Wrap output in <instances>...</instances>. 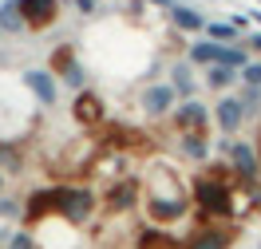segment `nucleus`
I'll list each match as a JSON object with an SVG mask.
<instances>
[{
	"label": "nucleus",
	"mask_w": 261,
	"mask_h": 249,
	"mask_svg": "<svg viewBox=\"0 0 261 249\" xmlns=\"http://www.w3.org/2000/svg\"><path fill=\"white\" fill-rule=\"evenodd\" d=\"M233 190L238 186H229L226 178H218V174H198L194 182H190V198H194V214L202 226H210L218 217H233L238 214V206H233Z\"/></svg>",
	"instance_id": "nucleus-1"
},
{
	"label": "nucleus",
	"mask_w": 261,
	"mask_h": 249,
	"mask_svg": "<svg viewBox=\"0 0 261 249\" xmlns=\"http://www.w3.org/2000/svg\"><path fill=\"white\" fill-rule=\"evenodd\" d=\"M99 194L91 186H56V217H64L67 226H87L99 214Z\"/></svg>",
	"instance_id": "nucleus-2"
},
{
	"label": "nucleus",
	"mask_w": 261,
	"mask_h": 249,
	"mask_svg": "<svg viewBox=\"0 0 261 249\" xmlns=\"http://www.w3.org/2000/svg\"><path fill=\"white\" fill-rule=\"evenodd\" d=\"M190 64H202V67H233V71H242L245 64H249V51L238 48V44H214V40H198V44H190Z\"/></svg>",
	"instance_id": "nucleus-3"
},
{
	"label": "nucleus",
	"mask_w": 261,
	"mask_h": 249,
	"mask_svg": "<svg viewBox=\"0 0 261 249\" xmlns=\"http://www.w3.org/2000/svg\"><path fill=\"white\" fill-rule=\"evenodd\" d=\"M229 170H233V178L245 186V190H253L261 186V154L253 143H233L229 147Z\"/></svg>",
	"instance_id": "nucleus-4"
},
{
	"label": "nucleus",
	"mask_w": 261,
	"mask_h": 249,
	"mask_svg": "<svg viewBox=\"0 0 261 249\" xmlns=\"http://www.w3.org/2000/svg\"><path fill=\"white\" fill-rule=\"evenodd\" d=\"M48 217H56V186H36L32 194L24 198V230H40Z\"/></svg>",
	"instance_id": "nucleus-5"
},
{
	"label": "nucleus",
	"mask_w": 261,
	"mask_h": 249,
	"mask_svg": "<svg viewBox=\"0 0 261 249\" xmlns=\"http://www.w3.org/2000/svg\"><path fill=\"white\" fill-rule=\"evenodd\" d=\"M51 75H56V79L60 83H67V87H75V91H87V75H83V67L75 64V51L67 48H56L51 51V67H48Z\"/></svg>",
	"instance_id": "nucleus-6"
},
{
	"label": "nucleus",
	"mask_w": 261,
	"mask_h": 249,
	"mask_svg": "<svg viewBox=\"0 0 261 249\" xmlns=\"http://www.w3.org/2000/svg\"><path fill=\"white\" fill-rule=\"evenodd\" d=\"M139 198H143V186H139V178H119V182L107 186V198H103V206H107V214H123V210H135V206H139Z\"/></svg>",
	"instance_id": "nucleus-7"
},
{
	"label": "nucleus",
	"mask_w": 261,
	"mask_h": 249,
	"mask_svg": "<svg viewBox=\"0 0 261 249\" xmlns=\"http://www.w3.org/2000/svg\"><path fill=\"white\" fill-rule=\"evenodd\" d=\"M12 4L20 8L28 32H44L51 20H56V8H60V0H12Z\"/></svg>",
	"instance_id": "nucleus-8"
},
{
	"label": "nucleus",
	"mask_w": 261,
	"mask_h": 249,
	"mask_svg": "<svg viewBox=\"0 0 261 249\" xmlns=\"http://www.w3.org/2000/svg\"><path fill=\"white\" fill-rule=\"evenodd\" d=\"M190 210V202L186 198H147V222L150 226H174L182 222Z\"/></svg>",
	"instance_id": "nucleus-9"
},
{
	"label": "nucleus",
	"mask_w": 261,
	"mask_h": 249,
	"mask_svg": "<svg viewBox=\"0 0 261 249\" xmlns=\"http://www.w3.org/2000/svg\"><path fill=\"white\" fill-rule=\"evenodd\" d=\"M24 83H28V91H32L44 107H51V103L60 99V79H56L51 71H44V67H28V71H24Z\"/></svg>",
	"instance_id": "nucleus-10"
},
{
	"label": "nucleus",
	"mask_w": 261,
	"mask_h": 249,
	"mask_svg": "<svg viewBox=\"0 0 261 249\" xmlns=\"http://www.w3.org/2000/svg\"><path fill=\"white\" fill-rule=\"evenodd\" d=\"M214 123H218V131H222V134H238L245 127V111H242V103H238V95L218 99V107H214Z\"/></svg>",
	"instance_id": "nucleus-11"
},
{
	"label": "nucleus",
	"mask_w": 261,
	"mask_h": 249,
	"mask_svg": "<svg viewBox=\"0 0 261 249\" xmlns=\"http://www.w3.org/2000/svg\"><path fill=\"white\" fill-rule=\"evenodd\" d=\"M174 127H178V131H202L206 134L210 111H206L198 99H182V107H174Z\"/></svg>",
	"instance_id": "nucleus-12"
},
{
	"label": "nucleus",
	"mask_w": 261,
	"mask_h": 249,
	"mask_svg": "<svg viewBox=\"0 0 261 249\" xmlns=\"http://www.w3.org/2000/svg\"><path fill=\"white\" fill-rule=\"evenodd\" d=\"M174 99H178V95H174V87H170V83H150L147 91H143V111H147V115H170V111H174Z\"/></svg>",
	"instance_id": "nucleus-13"
},
{
	"label": "nucleus",
	"mask_w": 261,
	"mask_h": 249,
	"mask_svg": "<svg viewBox=\"0 0 261 249\" xmlns=\"http://www.w3.org/2000/svg\"><path fill=\"white\" fill-rule=\"evenodd\" d=\"M182 249H229V233H222L218 226H202L182 241Z\"/></svg>",
	"instance_id": "nucleus-14"
},
{
	"label": "nucleus",
	"mask_w": 261,
	"mask_h": 249,
	"mask_svg": "<svg viewBox=\"0 0 261 249\" xmlns=\"http://www.w3.org/2000/svg\"><path fill=\"white\" fill-rule=\"evenodd\" d=\"M71 115H75V123H83V127L103 123V103H99V95H95V91H80V95H75V107H71Z\"/></svg>",
	"instance_id": "nucleus-15"
},
{
	"label": "nucleus",
	"mask_w": 261,
	"mask_h": 249,
	"mask_svg": "<svg viewBox=\"0 0 261 249\" xmlns=\"http://www.w3.org/2000/svg\"><path fill=\"white\" fill-rule=\"evenodd\" d=\"M178 150L190 158V162H206V158H210V147H206V134L202 131H182Z\"/></svg>",
	"instance_id": "nucleus-16"
},
{
	"label": "nucleus",
	"mask_w": 261,
	"mask_h": 249,
	"mask_svg": "<svg viewBox=\"0 0 261 249\" xmlns=\"http://www.w3.org/2000/svg\"><path fill=\"white\" fill-rule=\"evenodd\" d=\"M170 20H174V28H182V32H206L202 12L186 8V4H170Z\"/></svg>",
	"instance_id": "nucleus-17"
},
{
	"label": "nucleus",
	"mask_w": 261,
	"mask_h": 249,
	"mask_svg": "<svg viewBox=\"0 0 261 249\" xmlns=\"http://www.w3.org/2000/svg\"><path fill=\"white\" fill-rule=\"evenodd\" d=\"M170 87H174L178 99H194V95H198V83H194V75H190V67H186V64L170 67Z\"/></svg>",
	"instance_id": "nucleus-18"
},
{
	"label": "nucleus",
	"mask_w": 261,
	"mask_h": 249,
	"mask_svg": "<svg viewBox=\"0 0 261 249\" xmlns=\"http://www.w3.org/2000/svg\"><path fill=\"white\" fill-rule=\"evenodd\" d=\"M238 79H242V75H238L233 67H222V64L206 67V87H214V91H229Z\"/></svg>",
	"instance_id": "nucleus-19"
},
{
	"label": "nucleus",
	"mask_w": 261,
	"mask_h": 249,
	"mask_svg": "<svg viewBox=\"0 0 261 249\" xmlns=\"http://www.w3.org/2000/svg\"><path fill=\"white\" fill-rule=\"evenodd\" d=\"M0 32H28V28H24V16H20V8L16 4H12V0H8V4H0Z\"/></svg>",
	"instance_id": "nucleus-20"
},
{
	"label": "nucleus",
	"mask_w": 261,
	"mask_h": 249,
	"mask_svg": "<svg viewBox=\"0 0 261 249\" xmlns=\"http://www.w3.org/2000/svg\"><path fill=\"white\" fill-rule=\"evenodd\" d=\"M206 40H214V44H233V40H238V28L226 24V20H214V24H206Z\"/></svg>",
	"instance_id": "nucleus-21"
},
{
	"label": "nucleus",
	"mask_w": 261,
	"mask_h": 249,
	"mask_svg": "<svg viewBox=\"0 0 261 249\" xmlns=\"http://www.w3.org/2000/svg\"><path fill=\"white\" fill-rule=\"evenodd\" d=\"M20 166H24L20 150H16V147H8V143H0V174H16Z\"/></svg>",
	"instance_id": "nucleus-22"
},
{
	"label": "nucleus",
	"mask_w": 261,
	"mask_h": 249,
	"mask_svg": "<svg viewBox=\"0 0 261 249\" xmlns=\"http://www.w3.org/2000/svg\"><path fill=\"white\" fill-rule=\"evenodd\" d=\"M238 103H242V111H245V123L261 111V87H245L242 95H238Z\"/></svg>",
	"instance_id": "nucleus-23"
},
{
	"label": "nucleus",
	"mask_w": 261,
	"mask_h": 249,
	"mask_svg": "<svg viewBox=\"0 0 261 249\" xmlns=\"http://www.w3.org/2000/svg\"><path fill=\"white\" fill-rule=\"evenodd\" d=\"M4 249H40V237H36L32 230H16L12 237H8V245Z\"/></svg>",
	"instance_id": "nucleus-24"
},
{
	"label": "nucleus",
	"mask_w": 261,
	"mask_h": 249,
	"mask_svg": "<svg viewBox=\"0 0 261 249\" xmlns=\"http://www.w3.org/2000/svg\"><path fill=\"white\" fill-rule=\"evenodd\" d=\"M238 75H242L245 87H261V60H249V64H245Z\"/></svg>",
	"instance_id": "nucleus-25"
},
{
	"label": "nucleus",
	"mask_w": 261,
	"mask_h": 249,
	"mask_svg": "<svg viewBox=\"0 0 261 249\" xmlns=\"http://www.w3.org/2000/svg\"><path fill=\"white\" fill-rule=\"evenodd\" d=\"M0 217H24V206L16 198H4L0 194Z\"/></svg>",
	"instance_id": "nucleus-26"
},
{
	"label": "nucleus",
	"mask_w": 261,
	"mask_h": 249,
	"mask_svg": "<svg viewBox=\"0 0 261 249\" xmlns=\"http://www.w3.org/2000/svg\"><path fill=\"white\" fill-rule=\"evenodd\" d=\"M249 56H261V32H249V44H245Z\"/></svg>",
	"instance_id": "nucleus-27"
},
{
	"label": "nucleus",
	"mask_w": 261,
	"mask_h": 249,
	"mask_svg": "<svg viewBox=\"0 0 261 249\" xmlns=\"http://www.w3.org/2000/svg\"><path fill=\"white\" fill-rule=\"evenodd\" d=\"M95 4H99V0H75V8H80V12H91Z\"/></svg>",
	"instance_id": "nucleus-28"
},
{
	"label": "nucleus",
	"mask_w": 261,
	"mask_h": 249,
	"mask_svg": "<svg viewBox=\"0 0 261 249\" xmlns=\"http://www.w3.org/2000/svg\"><path fill=\"white\" fill-rule=\"evenodd\" d=\"M8 237H12V233H8V230H4V226H0V249L8 245Z\"/></svg>",
	"instance_id": "nucleus-29"
},
{
	"label": "nucleus",
	"mask_w": 261,
	"mask_h": 249,
	"mask_svg": "<svg viewBox=\"0 0 261 249\" xmlns=\"http://www.w3.org/2000/svg\"><path fill=\"white\" fill-rule=\"evenodd\" d=\"M249 24H257V28H261V12H249Z\"/></svg>",
	"instance_id": "nucleus-30"
},
{
	"label": "nucleus",
	"mask_w": 261,
	"mask_h": 249,
	"mask_svg": "<svg viewBox=\"0 0 261 249\" xmlns=\"http://www.w3.org/2000/svg\"><path fill=\"white\" fill-rule=\"evenodd\" d=\"M4 182H8V174H0V194H4Z\"/></svg>",
	"instance_id": "nucleus-31"
},
{
	"label": "nucleus",
	"mask_w": 261,
	"mask_h": 249,
	"mask_svg": "<svg viewBox=\"0 0 261 249\" xmlns=\"http://www.w3.org/2000/svg\"><path fill=\"white\" fill-rule=\"evenodd\" d=\"M257 4H261V0H257Z\"/></svg>",
	"instance_id": "nucleus-32"
}]
</instances>
